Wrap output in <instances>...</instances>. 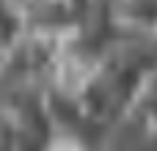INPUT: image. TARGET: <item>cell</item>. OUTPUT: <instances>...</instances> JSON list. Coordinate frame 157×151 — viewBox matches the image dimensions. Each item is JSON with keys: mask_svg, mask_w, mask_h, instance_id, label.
Instances as JSON below:
<instances>
[{"mask_svg": "<svg viewBox=\"0 0 157 151\" xmlns=\"http://www.w3.org/2000/svg\"><path fill=\"white\" fill-rule=\"evenodd\" d=\"M110 22L130 39L157 36V0H113Z\"/></svg>", "mask_w": 157, "mask_h": 151, "instance_id": "obj_1", "label": "cell"}, {"mask_svg": "<svg viewBox=\"0 0 157 151\" xmlns=\"http://www.w3.org/2000/svg\"><path fill=\"white\" fill-rule=\"evenodd\" d=\"M47 143L50 140L30 132L6 102L0 105V151H47Z\"/></svg>", "mask_w": 157, "mask_h": 151, "instance_id": "obj_2", "label": "cell"}, {"mask_svg": "<svg viewBox=\"0 0 157 151\" xmlns=\"http://www.w3.org/2000/svg\"><path fill=\"white\" fill-rule=\"evenodd\" d=\"M130 118L135 124H141L146 132H157V69L149 74V80L144 83Z\"/></svg>", "mask_w": 157, "mask_h": 151, "instance_id": "obj_3", "label": "cell"}]
</instances>
